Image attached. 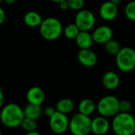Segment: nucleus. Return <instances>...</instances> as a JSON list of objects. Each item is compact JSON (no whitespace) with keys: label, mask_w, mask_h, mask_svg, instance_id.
<instances>
[{"label":"nucleus","mask_w":135,"mask_h":135,"mask_svg":"<svg viewBox=\"0 0 135 135\" xmlns=\"http://www.w3.org/2000/svg\"><path fill=\"white\" fill-rule=\"evenodd\" d=\"M24 118L23 109L16 103H8L3 106L0 112V120L8 128L20 126Z\"/></svg>","instance_id":"obj_1"},{"label":"nucleus","mask_w":135,"mask_h":135,"mask_svg":"<svg viewBox=\"0 0 135 135\" xmlns=\"http://www.w3.org/2000/svg\"><path fill=\"white\" fill-rule=\"evenodd\" d=\"M112 129L116 135H133L135 132V118L130 113L118 112L112 120Z\"/></svg>","instance_id":"obj_2"},{"label":"nucleus","mask_w":135,"mask_h":135,"mask_svg":"<svg viewBox=\"0 0 135 135\" xmlns=\"http://www.w3.org/2000/svg\"><path fill=\"white\" fill-rule=\"evenodd\" d=\"M39 27L41 37L47 41H55L63 33V26L56 18H47L42 20Z\"/></svg>","instance_id":"obj_3"},{"label":"nucleus","mask_w":135,"mask_h":135,"mask_svg":"<svg viewBox=\"0 0 135 135\" xmlns=\"http://www.w3.org/2000/svg\"><path fill=\"white\" fill-rule=\"evenodd\" d=\"M115 62L121 72H132L135 69V50L130 47L121 48L115 55Z\"/></svg>","instance_id":"obj_4"},{"label":"nucleus","mask_w":135,"mask_h":135,"mask_svg":"<svg viewBox=\"0 0 135 135\" xmlns=\"http://www.w3.org/2000/svg\"><path fill=\"white\" fill-rule=\"evenodd\" d=\"M91 119L88 115L78 113L69 120V129L73 135H88L91 133Z\"/></svg>","instance_id":"obj_5"},{"label":"nucleus","mask_w":135,"mask_h":135,"mask_svg":"<svg viewBox=\"0 0 135 135\" xmlns=\"http://www.w3.org/2000/svg\"><path fill=\"white\" fill-rule=\"evenodd\" d=\"M119 100L114 95L103 97L97 103L96 109L101 116L110 118L118 113Z\"/></svg>","instance_id":"obj_6"},{"label":"nucleus","mask_w":135,"mask_h":135,"mask_svg":"<svg viewBox=\"0 0 135 135\" xmlns=\"http://www.w3.org/2000/svg\"><path fill=\"white\" fill-rule=\"evenodd\" d=\"M49 118V125L53 133L56 134H62L69 129V119L67 114L56 110L55 113Z\"/></svg>","instance_id":"obj_7"},{"label":"nucleus","mask_w":135,"mask_h":135,"mask_svg":"<svg viewBox=\"0 0 135 135\" xmlns=\"http://www.w3.org/2000/svg\"><path fill=\"white\" fill-rule=\"evenodd\" d=\"M75 24L80 31H90L95 25V15L88 10L82 9L76 15Z\"/></svg>","instance_id":"obj_8"},{"label":"nucleus","mask_w":135,"mask_h":135,"mask_svg":"<svg viewBox=\"0 0 135 135\" xmlns=\"http://www.w3.org/2000/svg\"><path fill=\"white\" fill-rule=\"evenodd\" d=\"M91 36L94 42L100 45H104L108 41L112 39L113 30L110 27L107 26H100L93 31Z\"/></svg>","instance_id":"obj_9"},{"label":"nucleus","mask_w":135,"mask_h":135,"mask_svg":"<svg viewBox=\"0 0 135 135\" xmlns=\"http://www.w3.org/2000/svg\"><path fill=\"white\" fill-rule=\"evenodd\" d=\"M77 59L83 66L87 68H92L98 62L97 55L91 49H80L77 54Z\"/></svg>","instance_id":"obj_10"},{"label":"nucleus","mask_w":135,"mask_h":135,"mask_svg":"<svg viewBox=\"0 0 135 135\" xmlns=\"http://www.w3.org/2000/svg\"><path fill=\"white\" fill-rule=\"evenodd\" d=\"M110 129V122L106 117L99 116L91 119V132L95 135H104Z\"/></svg>","instance_id":"obj_11"},{"label":"nucleus","mask_w":135,"mask_h":135,"mask_svg":"<svg viewBox=\"0 0 135 135\" xmlns=\"http://www.w3.org/2000/svg\"><path fill=\"white\" fill-rule=\"evenodd\" d=\"M118 14V6L110 1L103 3L99 8V15L105 21L114 20Z\"/></svg>","instance_id":"obj_12"},{"label":"nucleus","mask_w":135,"mask_h":135,"mask_svg":"<svg viewBox=\"0 0 135 135\" xmlns=\"http://www.w3.org/2000/svg\"><path fill=\"white\" fill-rule=\"evenodd\" d=\"M45 99V94L44 91L39 87L30 88L26 93V99L28 103L41 105Z\"/></svg>","instance_id":"obj_13"},{"label":"nucleus","mask_w":135,"mask_h":135,"mask_svg":"<svg viewBox=\"0 0 135 135\" xmlns=\"http://www.w3.org/2000/svg\"><path fill=\"white\" fill-rule=\"evenodd\" d=\"M103 87L107 90H114L120 84V79L118 74L112 71L107 72L102 79Z\"/></svg>","instance_id":"obj_14"},{"label":"nucleus","mask_w":135,"mask_h":135,"mask_svg":"<svg viewBox=\"0 0 135 135\" xmlns=\"http://www.w3.org/2000/svg\"><path fill=\"white\" fill-rule=\"evenodd\" d=\"M76 42L80 49H91L94 41L89 31H80L76 37Z\"/></svg>","instance_id":"obj_15"},{"label":"nucleus","mask_w":135,"mask_h":135,"mask_svg":"<svg viewBox=\"0 0 135 135\" xmlns=\"http://www.w3.org/2000/svg\"><path fill=\"white\" fill-rule=\"evenodd\" d=\"M23 113L26 118L37 120L43 113V109L41 105L28 103L23 109Z\"/></svg>","instance_id":"obj_16"},{"label":"nucleus","mask_w":135,"mask_h":135,"mask_svg":"<svg viewBox=\"0 0 135 135\" xmlns=\"http://www.w3.org/2000/svg\"><path fill=\"white\" fill-rule=\"evenodd\" d=\"M42 20L41 15L36 11H29L24 16V22L26 26L31 28L40 26Z\"/></svg>","instance_id":"obj_17"},{"label":"nucleus","mask_w":135,"mask_h":135,"mask_svg":"<svg viewBox=\"0 0 135 135\" xmlns=\"http://www.w3.org/2000/svg\"><path fill=\"white\" fill-rule=\"evenodd\" d=\"M79 113L90 116L96 109L95 102L91 99H84L79 103Z\"/></svg>","instance_id":"obj_18"},{"label":"nucleus","mask_w":135,"mask_h":135,"mask_svg":"<svg viewBox=\"0 0 135 135\" xmlns=\"http://www.w3.org/2000/svg\"><path fill=\"white\" fill-rule=\"evenodd\" d=\"M74 107H75V105L72 99H68V98H64V99H60L56 103L55 108L57 111L61 112L65 114H68L73 110Z\"/></svg>","instance_id":"obj_19"},{"label":"nucleus","mask_w":135,"mask_h":135,"mask_svg":"<svg viewBox=\"0 0 135 135\" xmlns=\"http://www.w3.org/2000/svg\"><path fill=\"white\" fill-rule=\"evenodd\" d=\"M105 45V50L106 52L110 54V55H114L115 56L119 50L121 49V45L118 41L110 39V41H108L107 43L104 44Z\"/></svg>","instance_id":"obj_20"},{"label":"nucleus","mask_w":135,"mask_h":135,"mask_svg":"<svg viewBox=\"0 0 135 135\" xmlns=\"http://www.w3.org/2000/svg\"><path fill=\"white\" fill-rule=\"evenodd\" d=\"M80 32V30H79V28L75 23L68 25L64 30V36L68 39H76V37H77Z\"/></svg>","instance_id":"obj_21"},{"label":"nucleus","mask_w":135,"mask_h":135,"mask_svg":"<svg viewBox=\"0 0 135 135\" xmlns=\"http://www.w3.org/2000/svg\"><path fill=\"white\" fill-rule=\"evenodd\" d=\"M20 126L26 131V132H31L37 130V120L29 118H24Z\"/></svg>","instance_id":"obj_22"},{"label":"nucleus","mask_w":135,"mask_h":135,"mask_svg":"<svg viewBox=\"0 0 135 135\" xmlns=\"http://www.w3.org/2000/svg\"><path fill=\"white\" fill-rule=\"evenodd\" d=\"M125 15L129 20L135 22V0L130 1L126 4L125 7Z\"/></svg>","instance_id":"obj_23"},{"label":"nucleus","mask_w":135,"mask_h":135,"mask_svg":"<svg viewBox=\"0 0 135 135\" xmlns=\"http://www.w3.org/2000/svg\"><path fill=\"white\" fill-rule=\"evenodd\" d=\"M132 110V103L130 101L123 99L119 100V106H118V112L122 113H129Z\"/></svg>","instance_id":"obj_24"},{"label":"nucleus","mask_w":135,"mask_h":135,"mask_svg":"<svg viewBox=\"0 0 135 135\" xmlns=\"http://www.w3.org/2000/svg\"><path fill=\"white\" fill-rule=\"evenodd\" d=\"M69 8L73 11H80L84 7V0H67Z\"/></svg>","instance_id":"obj_25"},{"label":"nucleus","mask_w":135,"mask_h":135,"mask_svg":"<svg viewBox=\"0 0 135 135\" xmlns=\"http://www.w3.org/2000/svg\"><path fill=\"white\" fill-rule=\"evenodd\" d=\"M56 108H54V107H50V106H49V107H45V109L44 110V113L45 114V115L47 116V117H50V116H52L54 113H55V111H56Z\"/></svg>","instance_id":"obj_26"},{"label":"nucleus","mask_w":135,"mask_h":135,"mask_svg":"<svg viewBox=\"0 0 135 135\" xmlns=\"http://www.w3.org/2000/svg\"><path fill=\"white\" fill-rule=\"evenodd\" d=\"M59 6H60V8L62 10V11H67L68 9H69V3H68L67 0H64V1H62L60 2V3H58Z\"/></svg>","instance_id":"obj_27"},{"label":"nucleus","mask_w":135,"mask_h":135,"mask_svg":"<svg viewBox=\"0 0 135 135\" xmlns=\"http://www.w3.org/2000/svg\"><path fill=\"white\" fill-rule=\"evenodd\" d=\"M6 20V13L3 8L0 7V25L3 24Z\"/></svg>","instance_id":"obj_28"},{"label":"nucleus","mask_w":135,"mask_h":135,"mask_svg":"<svg viewBox=\"0 0 135 135\" xmlns=\"http://www.w3.org/2000/svg\"><path fill=\"white\" fill-rule=\"evenodd\" d=\"M3 103H4V95H3V89L0 88V108H2L3 107Z\"/></svg>","instance_id":"obj_29"},{"label":"nucleus","mask_w":135,"mask_h":135,"mask_svg":"<svg viewBox=\"0 0 135 135\" xmlns=\"http://www.w3.org/2000/svg\"><path fill=\"white\" fill-rule=\"evenodd\" d=\"M25 135H41V133H38L37 130H34V131H31V132H26V133Z\"/></svg>","instance_id":"obj_30"},{"label":"nucleus","mask_w":135,"mask_h":135,"mask_svg":"<svg viewBox=\"0 0 135 135\" xmlns=\"http://www.w3.org/2000/svg\"><path fill=\"white\" fill-rule=\"evenodd\" d=\"M3 1H4L7 4L11 5V4H13V3L15 2V0H3Z\"/></svg>","instance_id":"obj_31"},{"label":"nucleus","mask_w":135,"mask_h":135,"mask_svg":"<svg viewBox=\"0 0 135 135\" xmlns=\"http://www.w3.org/2000/svg\"><path fill=\"white\" fill-rule=\"evenodd\" d=\"M110 2H111L112 3H114V4L118 6L121 3V0H110Z\"/></svg>","instance_id":"obj_32"},{"label":"nucleus","mask_w":135,"mask_h":135,"mask_svg":"<svg viewBox=\"0 0 135 135\" xmlns=\"http://www.w3.org/2000/svg\"><path fill=\"white\" fill-rule=\"evenodd\" d=\"M50 1H52V3H60L62 1H64V0H50Z\"/></svg>","instance_id":"obj_33"},{"label":"nucleus","mask_w":135,"mask_h":135,"mask_svg":"<svg viewBox=\"0 0 135 135\" xmlns=\"http://www.w3.org/2000/svg\"><path fill=\"white\" fill-rule=\"evenodd\" d=\"M0 135H3V133H2V129H0Z\"/></svg>","instance_id":"obj_34"},{"label":"nucleus","mask_w":135,"mask_h":135,"mask_svg":"<svg viewBox=\"0 0 135 135\" xmlns=\"http://www.w3.org/2000/svg\"><path fill=\"white\" fill-rule=\"evenodd\" d=\"M3 0H0V4H1V3H3Z\"/></svg>","instance_id":"obj_35"},{"label":"nucleus","mask_w":135,"mask_h":135,"mask_svg":"<svg viewBox=\"0 0 135 135\" xmlns=\"http://www.w3.org/2000/svg\"><path fill=\"white\" fill-rule=\"evenodd\" d=\"M134 133H135V132H134Z\"/></svg>","instance_id":"obj_36"}]
</instances>
